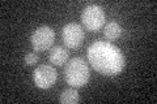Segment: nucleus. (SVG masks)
<instances>
[{
	"label": "nucleus",
	"instance_id": "nucleus-9",
	"mask_svg": "<svg viewBox=\"0 0 157 104\" xmlns=\"http://www.w3.org/2000/svg\"><path fill=\"white\" fill-rule=\"evenodd\" d=\"M59 102L62 104H76L80 102V95L78 92L73 88H67L60 94V98H59Z\"/></svg>",
	"mask_w": 157,
	"mask_h": 104
},
{
	"label": "nucleus",
	"instance_id": "nucleus-4",
	"mask_svg": "<svg viewBox=\"0 0 157 104\" xmlns=\"http://www.w3.org/2000/svg\"><path fill=\"white\" fill-rule=\"evenodd\" d=\"M55 41V31L48 26H39L33 31L30 42L34 51L43 52L50 49Z\"/></svg>",
	"mask_w": 157,
	"mask_h": 104
},
{
	"label": "nucleus",
	"instance_id": "nucleus-2",
	"mask_svg": "<svg viewBox=\"0 0 157 104\" xmlns=\"http://www.w3.org/2000/svg\"><path fill=\"white\" fill-rule=\"evenodd\" d=\"M64 80L71 87H82L90 80L88 63L81 57H73L64 66Z\"/></svg>",
	"mask_w": 157,
	"mask_h": 104
},
{
	"label": "nucleus",
	"instance_id": "nucleus-7",
	"mask_svg": "<svg viewBox=\"0 0 157 104\" xmlns=\"http://www.w3.org/2000/svg\"><path fill=\"white\" fill-rule=\"evenodd\" d=\"M68 49L62 47V46H55L50 49V53H48V60L52 65L55 66H63L64 64L68 61Z\"/></svg>",
	"mask_w": 157,
	"mask_h": 104
},
{
	"label": "nucleus",
	"instance_id": "nucleus-10",
	"mask_svg": "<svg viewBox=\"0 0 157 104\" xmlns=\"http://www.w3.org/2000/svg\"><path fill=\"white\" fill-rule=\"evenodd\" d=\"M25 64L26 65H34L36 63H38V55L37 53H34V52H29L25 55Z\"/></svg>",
	"mask_w": 157,
	"mask_h": 104
},
{
	"label": "nucleus",
	"instance_id": "nucleus-3",
	"mask_svg": "<svg viewBox=\"0 0 157 104\" xmlns=\"http://www.w3.org/2000/svg\"><path fill=\"white\" fill-rule=\"evenodd\" d=\"M105 12L97 4H90L85 7L81 12V22L84 27L89 31H98L105 25Z\"/></svg>",
	"mask_w": 157,
	"mask_h": 104
},
{
	"label": "nucleus",
	"instance_id": "nucleus-5",
	"mask_svg": "<svg viewBox=\"0 0 157 104\" xmlns=\"http://www.w3.org/2000/svg\"><path fill=\"white\" fill-rule=\"evenodd\" d=\"M56 78H58L56 69L52 65H48V64L38 65L33 72V80L36 86L38 88H43V90L54 86V83L56 82Z\"/></svg>",
	"mask_w": 157,
	"mask_h": 104
},
{
	"label": "nucleus",
	"instance_id": "nucleus-8",
	"mask_svg": "<svg viewBox=\"0 0 157 104\" xmlns=\"http://www.w3.org/2000/svg\"><path fill=\"white\" fill-rule=\"evenodd\" d=\"M122 26L117 21H110L109 23L105 25V29H104V35L106 39L109 41H115L122 35Z\"/></svg>",
	"mask_w": 157,
	"mask_h": 104
},
{
	"label": "nucleus",
	"instance_id": "nucleus-1",
	"mask_svg": "<svg viewBox=\"0 0 157 104\" xmlns=\"http://www.w3.org/2000/svg\"><path fill=\"white\" fill-rule=\"evenodd\" d=\"M89 64L102 76L113 77L119 74L124 68V55L119 48L110 42L96 41L86 51Z\"/></svg>",
	"mask_w": 157,
	"mask_h": 104
},
{
	"label": "nucleus",
	"instance_id": "nucleus-6",
	"mask_svg": "<svg viewBox=\"0 0 157 104\" xmlns=\"http://www.w3.org/2000/svg\"><path fill=\"white\" fill-rule=\"evenodd\" d=\"M84 38H85V34L81 25H78L76 22L67 23L62 30L63 43L68 48H78L82 44V42H84Z\"/></svg>",
	"mask_w": 157,
	"mask_h": 104
}]
</instances>
